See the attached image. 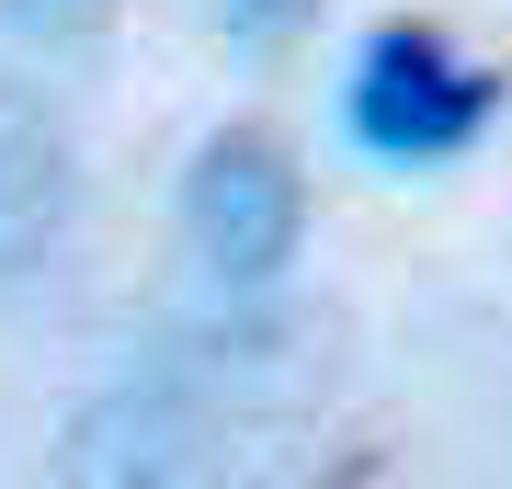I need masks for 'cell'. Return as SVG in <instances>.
I'll list each match as a JSON object with an SVG mask.
<instances>
[{"label": "cell", "mask_w": 512, "mask_h": 489, "mask_svg": "<svg viewBox=\"0 0 512 489\" xmlns=\"http://www.w3.org/2000/svg\"><path fill=\"white\" fill-rule=\"evenodd\" d=\"M69 217H80V160H69V137H57L23 91H0V285L35 273L57 239H69Z\"/></svg>", "instance_id": "3957f363"}, {"label": "cell", "mask_w": 512, "mask_h": 489, "mask_svg": "<svg viewBox=\"0 0 512 489\" xmlns=\"http://www.w3.org/2000/svg\"><path fill=\"white\" fill-rule=\"evenodd\" d=\"M114 12H126V0H0V23H12L23 46H80V35H103Z\"/></svg>", "instance_id": "277c9868"}, {"label": "cell", "mask_w": 512, "mask_h": 489, "mask_svg": "<svg viewBox=\"0 0 512 489\" xmlns=\"http://www.w3.org/2000/svg\"><path fill=\"white\" fill-rule=\"evenodd\" d=\"M308 239V171L274 126H217L183 171V251L217 285H274Z\"/></svg>", "instance_id": "7a4b0ae2"}, {"label": "cell", "mask_w": 512, "mask_h": 489, "mask_svg": "<svg viewBox=\"0 0 512 489\" xmlns=\"http://www.w3.org/2000/svg\"><path fill=\"white\" fill-rule=\"evenodd\" d=\"M501 69H478V57H456L433 35V23H376L365 57H353V91H342V114H353V137L376 148V160H456V148L490 137V114H501Z\"/></svg>", "instance_id": "6da1fadb"}, {"label": "cell", "mask_w": 512, "mask_h": 489, "mask_svg": "<svg viewBox=\"0 0 512 489\" xmlns=\"http://www.w3.org/2000/svg\"><path fill=\"white\" fill-rule=\"evenodd\" d=\"M205 23H217L228 46H296L319 23V0H205Z\"/></svg>", "instance_id": "5b68a950"}]
</instances>
